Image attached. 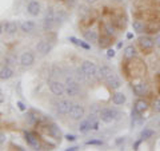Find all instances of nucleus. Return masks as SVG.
<instances>
[{"mask_svg": "<svg viewBox=\"0 0 160 151\" xmlns=\"http://www.w3.org/2000/svg\"><path fill=\"white\" fill-rule=\"evenodd\" d=\"M103 34L107 35V36L113 38L115 35H116V27H115L112 23H106V24H103Z\"/></svg>", "mask_w": 160, "mask_h": 151, "instance_id": "412c9836", "label": "nucleus"}, {"mask_svg": "<svg viewBox=\"0 0 160 151\" xmlns=\"http://www.w3.org/2000/svg\"><path fill=\"white\" fill-rule=\"evenodd\" d=\"M153 111L155 112H160V98H156L153 102Z\"/></svg>", "mask_w": 160, "mask_h": 151, "instance_id": "c9c22d12", "label": "nucleus"}, {"mask_svg": "<svg viewBox=\"0 0 160 151\" xmlns=\"http://www.w3.org/2000/svg\"><path fill=\"white\" fill-rule=\"evenodd\" d=\"M155 135V130L151 128V127H144L142 130V133H140V138H142L143 140H147L149 138H152Z\"/></svg>", "mask_w": 160, "mask_h": 151, "instance_id": "c85d7f7f", "label": "nucleus"}, {"mask_svg": "<svg viewBox=\"0 0 160 151\" xmlns=\"http://www.w3.org/2000/svg\"><path fill=\"white\" fill-rule=\"evenodd\" d=\"M24 138H26V142L31 146L32 148L35 150H39L40 148V143H39V139L38 137L35 135L33 133H29V131H26L24 133Z\"/></svg>", "mask_w": 160, "mask_h": 151, "instance_id": "9b49d317", "label": "nucleus"}, {"mask_svg": "<svg viewBox=\"0 0 160 151\" xmlns=\"http://www.w3.org/2000/svg\"><path fill=\"white\" fill-rule=\"evenodd\" d=\"M66 139L68 140V142H73V140H76V135H73V134H67V135H66Z\"/></svg>", "mask_w": 160, "mask_h": 151, "instance_id": "4c0bfd02", "label": "nucleus"}, {"mask_svg": "<svg viewBox=\"0 0 160 151\" xmlns=\"http://www.w3.org/2000/svg\"><path fill=\"white\" fill-rule=\"evenodd\" d=\"M73 103L71 100H67V99H62L59 100L56 103V111L60 114V115H68L69 111H71Z\"/></svg>", "mask_w": 160, "mask_h": 151, "instance_id": "6e6552de", "label": "nucleus"}, {"mask_svg": "<svg viewBox=\"0 0 160 151\" xmlns=\"http://www.w3.org/2000/svg\"><path fill=\"white\" fill-rule=\"evenodd\" d=\"M89 130H92V122L89 119L86 120H82L79 124V131L80 133H88Z\"/></svg>", "mask_w": 160, "mask_h": 151, "instance_id": "bb28decb", "label": "nucleus"}, {"mask_svg": "<svg viewBox=\"0 0 160 151\" xmlns=\"http://www.w3.org/2000/svg\"><path fill=\"white\" fill-rule=\"evenodd\" d=\"M122 47H123V43H122V42L118 43V48H122Z\"/></svg>", "mask_w": 160, "mask_h": 151, "instance_id": "864d4df0", "label": "nucleus"}, {"mask_svg": "<svg viewBox=\"0 0 160 151\" xmlns=\"http://www.w3.org/2000/svg\"><path fill=\"white\" fill-rule=\"evenodd\" d=\"M86 144H92V146H102L103 144V140H100V139H89L86 142Z\"/></svg>", "mask_w": 160, "mask_h": 151, "instance_id": "f704fd0d", "label": "nucleus"}, {"mask_svg": "<svg viewBox=\"0 0 160 151\" xmlns=\"http://www.w3.org/2000/svg\"><path fill=\"white\" fill-rule=\"evenodd\" d=\"M52 48V44L48 42V40H40L36 44V51L40 52L42 55H47Z\"/></svg>", "mask_w": 160, "mask_h": 151, "instance_id": "4468645a", "label": "nucleus"}, {"mask_svg": "<svg viewBox=\"0 0 160 151\" xmlns=\"http://www.w3.org/2000/svg\"><path fill=\"white\" fill-rule=\"evenodd\" d=\"M98 44H99V47H100V48H108V47L112 44V38H111V36H107V35H104V34H103L102 36L99 38Z\"/></svg>", "mask_w": 160, "mask_h": 151, "instance_id": "4be33fe9", "label": "nucleus"}, {"mask_svg": "<svg viewBox=\"0 0 160 151\" xmlns=\"http://www.w3.org/2000/svg\"><path fill=\"white\" fill-rule=\"evenodd\" d=\"M20 28H22V31L23 32H32L33 29H35V23L31 22V20H27V22H24L20 24Z\"/></svg>", "mask_w": 160, "mask_h": 151, "instance_id": "7c9ffc66", "label": "nucleus"}, {"mask_svg": "<svg viewBox=\"0 0 160 151\" xmlns=\"http://www.w3.org/2000/svg\"><path fill=\"white\" fill-rule=\"evenodd\" d=\"M153 42H155V47H159V48H160V34H159V35H156V36H155Z\"/></svg>", "mask_w": 160, "mask_h": 151, "instance_id": "58836bf2", "label": "nucleus"}, {"mask_svg": "<svg viewBox=\"0 0 160 151\" xmlns=\"http://www.w3.org/2000/svg\"><path fill=\"white\" fill-rule=\"evenodd\" d=\"M113 75V71H112V68L107 66V64H103V66H100L99 68V78L100 79H103L104 82H107V80L111 78Z\"/></svg>", "mask_w": 160, "mask_h": 151, "instance_id": "f8f14e48", "label": "nucleus"}, {"mask_svg": "<svg viewBox=\"0 0 160 151\" xmlns=\"http://www.w3.org/2000/svg\"><path fill=\"white\" fill-rule=\"evenodd\" d=\"M68 18V12L64 11V9H58L55 12V22H56V26H62L63 23H66V20Z\"/></svg>", "mask_w": 160, "mask_h": 151, "instance_id": "dca6fc26", "label": "nucleus"}, {"mask_svg": "<svg viewBox=\"0 0 160 151\" xmlns=\"http://www.w3.org/2000/svg\"><path fill=\"white\" fill-rule=\"evenodd\" d=\"M142 142H143V139H142V138L138 139L136 142L133 143V150H139V146H140V143H142Z\"/></svg>", "mask_w": 160, "mask_h": 151, "instance_id": "a19ab883", "label": "nucleus"}, {"mask_svg": "<svg viewBox=\"0 0 160 151\" xmlns=\"http://www.w3.org/2000/svg\"><path fill=\"white\" fill-rule=\"evenodd\" d=\"M38 119H39V118H38L33 112H27V114H26V120H27V122H28L29 124H35V123H38Z\"/></svg>", "mask_w": 160, "mask_h": 151, "instance_id": "473e14b6", "label": "nucleus"}, {"mask_svg": "<svg viewBox=\"0 0 160 151\" xmlns=\"http://www.w3.org/2000/svg\"><path fill=\"white\" fill-rule=\"evenodd\" d=\"M12 76H13V70L9 66H4L2 70H0V79L2 80H7Z\"/></svg>", "mask_w": 160, "mask_h": 151, "instance_id": "5701e85b", "label": "nucleus"}, {"mask_svg": "<svg viewBox=\"0 0 160 151\" xmlns=\"http://www.w3.org/2000/svg\"><path fill=\"white\" fill-rule=\"evenodd\" d=\"M113 26L116 28H119V29L126 28V26H127V18L126 16H118L116 19L113 20Z\"/></svg>", "mask_w": 160, "mask_h": 151, "instance_id": "c756f323", "label": "nucleus"}, {"mask_svg": "<svg viewBox=\"0 0 160 151\" xmlns=\"http://www.w3.org/2000/svg\"><path fill=\"white\" fill-rule=\"evenodd\" d=\"M82 70L84 71V74L89 78V80H96L99 79V68L96 67V64L89 62V60H86V62L82 63Z\"/></svg>", "mask_w": 160, "mask_h": 151, "instance_id": "7ed1b4c3", "label": "nucleus"}, {"mask_svg": "<svg viewBox=\"0 0 160 151\" xmlns=\"http://www.w3.org/2000/svg\"><path fill=\"white\" fill-rule=\"evenodd\" d=\"M3 32H4V24L0 23V35H2Z\"/></svg>", "mask_w": 160, "mask_h": 151, "instance_id": "3c124183", "label": "nucleus"}, {"mask_svg": "<svg viewBox=\"0 0 160 151\" xmlns=\"http://www.w3.org/2000/svg\"><path fill=\"white\" fill-rule=\"evenodd\" d=\"M99 34L95 29H88V31L84 32V39L87 40L88 43H98L99 42Z\"/></svg>", "mask_w": 160, "mask_h": 151, "instance_id": "a211bd4d", "label": "nucleus"}, {"mask_svg": "<svg viewBox=\"0 0 160 151\" xmlns=\"http://www.w3.org/2000/svg\"><path fill=\"white\" fill-rule=\"evenodd\" d=\"M84 112H86V110H84V106L80 104V103H73L71 111H69V118L72 120H82L84 118Z\"/></svg>", "mask_w": 160, "mask_h": 151, "instance_id": "0eeeda50", "label": "nucleus"}, {"mask_svg": "<svg viewBox=\"0 0 160 151\" xmlns=\"http://www.w3.org/2000/svg\"><path fill=\"white\" fill-rule=\"evenodd\" d=\"M66 3H67V6H68L69 8H72L75 4H76V0H66Z\"/></svg>", "mask_w": 160, "mask_h": 151, "instance_id": "37998d69", "label": "nucleus"}, {"mask_svg": "<svg viewBox=\"0 0 160 151\" xmlns=\"http://www.w3.org/2000/svg\"><path fill=\"white\" fill-rule=\"evenodd\" d=\"M91 13V9H89L87 6H84V4H80V7H79V15L82 18H86L88 16V15Z\"/></svg>", "mask_w": 160, "mask_h": 151, "instance_id": "2f4dec72", "label": "nucleus"}, {"mask_svg": "<svg viewBox=\"0 0 160 151\" xmlns=\"http://www.w3.org/2000/svg\"><path fill=\"white\" fill-rule=\"evenodd\" d=\"M48 87L49 91H51L55 96H63L66 94V86L59 80H49L48 82Z\"/></svg>", "mask_w": 160, "mask_h": 151, "instance_id": "423d86ee", "label": "nucleus"}, {"mask_svg": "<svg viewBox=\"0 0 160 151\" xmlns=\"http://www.w3.org/2000/svg\"><path fill=\"white\" fill-rule=\"evenodd\" d=\"M147 91H148V86L146 82H139V83L132 84V92L133 95H136L139 98L144 96L147 94Z\"/></svg>", "mask_w": 160, "mask_h": 151, "instance_id": "9d476101", "label": "nucleus"}, {"mask_svg": "<svg viewBox=\"0 0 160 151\" xmlns=\"http://www.w3.org/2000/svg\"><path fill=\"white\" fill-rule=\"evenodd\" d=\"M87 4H95V3H98V0H84Z\"/></svg>", "mask_w": 160, "mask_h": 151, "instance_id": "09e8293b", "label": "nucleus"}, {"mask_svg": "<svg viewBox=\"0 0 160 151\" xmlns=\"http://www.w3.org/2000/svg\"><path fill=\"white\" fill-rule=\"evenodd\" d=\"M69 42H72L75 46H80V42H82V40H79L78 38H75V36H69Z\"/></svg>", "mask_w": 160, "mask_h": 151, "instance_id": "e433bc0d", "label": "nucleus"}, {"mask_svg": "<svg viewBox=\"0 0 160 151\" xmlns=\"http://www.w3.org/2000/svg\"><path fill=\"white\" fill-rule=\"evenodd\" d=\"M4 63H6V66H11V64H15V63H16V58L12 56V55H8V56L6 58V60H4Z\"/></svg>", "mask_w": 160, "mask_h": 151, "instance_id": "72a5a7b5", "label": "nucleus"}, {"mask_svg": "<svg viewBox=\"0 0 160 151\" xmlns=\"http://www.w3.org/2000/svg\"><path fill=\"white\" fill-rule=\"evenodd\" d=\"M20 63H22V66L23 67H31L32 64L35 63V56H33V54L32 52H24L22 55V58H20Z\"/></svg>", "mask_w": 160, "mask_h": 151, "instance_id": "ddd939ff", "label": "nucleus"}, {"mask_svg": "<svg viewBox=\"0 0 160 151\" xmlns=\"http://www.w3.org/2000/svg\"><path fill=\"white\" fill-rule=\"evenodd\" d=\"M75 79L78 80L79 83H82V84H86V83H88L89 82V78L87 76L86 74H84V71L82 70V67L80 68H76V71H75Z\"/></svg>", "mask_w": 160, "mask_h": 151, "instance_id": "6ab92c4d", "label": "nucleus"}, {"mask_svg": "<svg viewBox=\"0 0 160 151\" xmlns=\"http://www.w3.org/2000/svg\"><path fill=\"white\" fill-rule=\"evenodd\" d=\"M92 130H99V120H95V122H92Z\"/></svg>", "mask_w": 160, "mask_h": 151, "instance_id": "c03bdc74", "label": "nucleus"}, {"mask_svg": "<svg viewBox=\"0 0 160 151\" xmlns=\"http://www.w3.org/2000/svg\"><path fill=\"white\" fill-rule=\"evenodd\" d=\"M4 140H6V137H4L3 134H0V143H3Z\"/></svg>", "mask_w": 160, "mask_h": 151, "instance_id": "8fccbe9b", "label": "nucleus"}, {"mask_svg": "<svg viewBox=\"0 0 160 151\" xmlns=\"http://www.w3.org/2000/svg\"><path fill=\"white\" fill-rule=\"evenodd\" d=\"M106 83H107L111 88H113V90H116V88H119L120 86H122V82H120V78L118 76V75H115V74H113L112 76L107 80Z\"/></svg>", "mask_w": 160, "mask_h": 151, "instance_id": "393cba45", "label": "nucleus"}, {"mask_svg": "<svg viewBox=\"0 0 160 151\" xmlns=\"http://www.w3.org/2000/svg\"><path fill=\"white\" fill-rule=\"evenodd\" d=\"M80 92H82V88H80L79 82L75 79V76H66V94L68 96H78Z\"/></svg>", "mask_w": 160, "mask_h": 151, "instance_id": "f03ea898", "label": "nucleus"}, {"mask_svg": "<svg viewBox=\"0 0 160 151\" xmlns=\"http://www.w3.org/2000/svg\"><path fill=\"white\" fill-rule=\"evenodd\" d=\"M40 3L36 2V0H31V2L28 3L27 6V9H28V13H31L32 16H38V15L40 13Z\"/></svg>", "mask_w": 160, "mask_h": 151, "instance_id": "2eb2a0df", "label": "nucleus"}, {"mask_svg": "<svg viewBox=\"0 0 160 151\" xmlns=\"http://www.w3.org/2000/svg\"><path fill=\"white\" fill-rule=\"evenodd\" d=\"M124 142H126V138H118V139H116V144H118V146L123 144Z\"/></svg>", "mask_w": 160, "mask_h": 151, "instance_id": "a18cd8bd", "label": "nucleus"}, {"mask_svg": "<svg viewBox=\"0 0 160 151\" xmlns=\"http://www.w3.org/2000/svg\"><path fill=\"white\" fill-rule=\"evenodd\" d=\"M133 108L136 110L139 114L146 112L148 110V102H147V100H144V99H138L136 102L133 103Z\"/></svg>", "mask_w": 160, "mask_h": 151, "instance_id": "f3484780", "label": "nucleus"}, {"mask_svg": "<svg viewBox=\"0 0 160 151\" xmlns=\"http://www.w3.org/2000/svg\"><path fill=\"white\" fill-rule=\"evenodd\" d=\"M122 111L115 107H104L100 110V119L104 123H112L115 120H119L122 118Z\"/></svg>", "mask_w": 160, "mask_h": 151, "instance_id": "f257e3e1", "label": "nucleus"}, {"mask_svg": "<svg viewBox=\"0 0 160 151\" xmlns=\"http://www.w3.org/2000/svg\"><path fill=\"white\" fill-rule=\"evenodd\" d=\"M116 2H123V0H116Z\"/></svg>", "mask_w": 160, "mask_h": 151, "instance_id": "6e6d98bb", "label": "nucleus"}, {"mask_svg": "<svg viewBox=\"0 0 160 151\" xmlns=\"http://www.w3.org/2000/svg\"><path fill=\"white\" fill-rule=\"evenodd\" d=\"M126 100H127V98L123 92H115L113 96H112V103L115 106H122V104L126 103Z\"/></svg>", "mask_w": 160, "mask_h": 151, "instance_id": "b1692460", "label": "nucleus"}, {"mask_svg": "<svg viewBox=\"0 0 160 151\" xmlns=\"http://www.w3.org/2000/svg\"><path fill=\"white\" fill-rule=\"evenodd\" d=\"M138 46H139L142 52L151 54L153 47H155V42H153V39H151L149 36H140L138 39Z\"/></svg>", "mask_w": 160, "mask_h": 151, "instance_id": "20e7f679", "label": "nucleus"}, {"mask_svg": "<svg viewBox=\"0 0 160 151\" xmlns=\"http://www.w3.org/2000/svg\"><path fill=\"white\" fill-rule=\"evenodd\" d=\"M132 38H133V34H131V32L127 34V39H132Z\"/></svg>", "mask_w": 160, "mask_h": 151, "instance_id": "603ef678", "label": "nucleus"}, {"mask_svg": "<svg viewBox=\"0 0 160 151\" xmlns=\"http://www.w3.org/2000/svg\"><path fill=\"white\" fill-rule=\"evenodd\" d=\"M67 151H78L79 147H76V146H72V147H69V148H66Z\"/></svg>", "mask_w": 160, "mask_h": 151, "instance_id": "de8ad7c7", "label": "nucleus"}, {"mask_svg": "<svg viewBox=\"0 0 160 151\" xmlns=\"http://www.w3.org/2000/svg\"><path fill=\"white\" fill-rule=\"evenodd\" d=\"M107 56H108V58H113V56H115V49H113V48H108Z\"/></svg>", "mask_w": 160, "mask_h": 151, "instance_id": "79ce46f5", "label": "nucleus"}, {"mask_svg": "<svg viewBox=\"0 0 160 151\" xmlns=\"http://www.w3.org/2000/svg\"><path fill=\"white\" fill-rule=\"evenodd\" d=\"M136 55H138V51H136V47L135 46H127L126 48H124V52H123V56L124 59H133V58H136Z\"/></svg>", "mask_w": 160, "mask_h": 151, "instance_id": "aec40b11", "label": "nucleus"}, {"mask_svg": "<svg viewBox=\"0 0 160 151\" xmlns=\"http://www.w3.org/2000/svg\"><path fill=\"white\" fill-rule=\"evenodd\" d=\"M4 31H6L8 35H13L18 31V23L16 22H8L4 24Z\"/></svg>", "mask_w": 160, "mask_h": 151, "instance_id": "cd10ccee", "label": "nucleus"}, {"mask_svg": "<svg viewBox=\"0 0 160 151\" xmlns=\"http://www.w3.org/2000/svg\"><path fill=\"white\" fill-rule=\"evenodd\" d=\"M80 47L84 48V49H91V46H89L88 43H86V42H80Z\"/></svg>", "mask_w": 160, "mask_h": 151, "instance_id": "ea45409f", "label": "nucleus"}, {"mask_svg": "<svg viewBox=\"0 0 160 151\" xmlns=\"http://www.w3.org/2000/svg\"><path fill=\"white\" fill-rule=\"evenodd\" d=\"M18 107H19V110H22V111H26V106L22 102H18Z\"/></svg>", "mask_w": 160, "mask_h": 151, "instance_id": "49530a36", "label": "nucleus"}, {"mask_svg": "<svg viewBox=\"0 0 160 151\" xmlns=\"http://www.w3.org/2000/svg\"><path fill=\"white\" fill-rule=\"evenodd\" d=\"M158 127L160 128V120H159V122H158Z\"/></svg>", "mask_w": 160, "mask_h": 151, "instance_id": "5fc2aeb1", "label": "nucleus"}, {"mask_svg": "<svg viewBox=\"0 0 160 151\" xmlns=\"http://www.w3.org/2000/svg\"><path fill=\"white\" fill-rule=\"evenodd\" d=\"M44 131H46V134H48L49 137H52L55 139H60L62 138V131H60L59 126L55 124V123H48L44 126Z\"/></svg>", "mask_w": 160, "mask_h": 151, "instance_id": "1a4fd4ad", "label": "nucleus"}, {"mask_svg": "<svg viewBox=\"0 0 160 151\" xmlns=\"http://www.w3.org/2000/svg\"><path fill=\"white\" fill-rule=\"evenodd\" d=\"M132 28H133V31L136 34L146 32V24H144L143 22H140V20H133L132 22Z\"/></svg>", "mask_w": 160, "mask_h": 151, "instance_id": "a878e982", "label": "nucleus"}, {"mask_svg": "<svg viewBox=\"0 0 160 151\" xmlns=\"http://www.w3.org/2000/svg\"><path fill=\"white\" fill-rule=\"evenodd\" d=\"M56 26V22H55V11L52 7L47 8V12H46V16H44L43 20V28L46 31H51V29Z\"/></svg>", "mask_w": 160, "mask_h": 151, "instance_id": "39448f33", "label": "nucleus"}]
</instances>
